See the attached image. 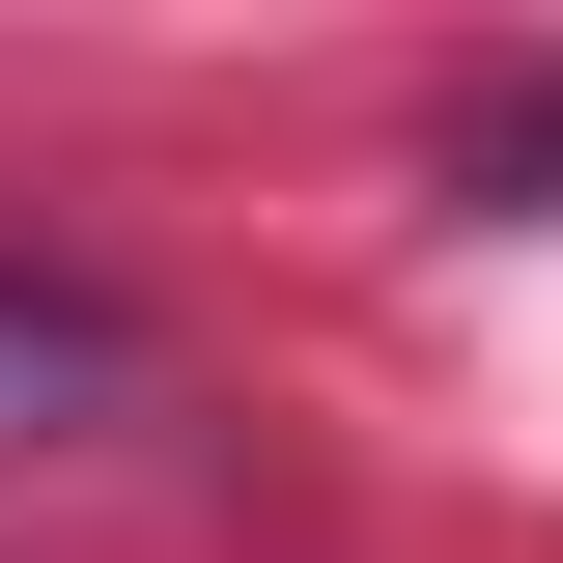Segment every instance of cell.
<instances>
[{"label": "cell", "instance_id": "cell-1", "mask_svg": "<svg viewBox=\"0 0 563 563\" xmlns=\"http://www.w3.org/2000/svg\"><path fill=\"white\" fill-rule=\"evenodd\" d=\"M85 422H141V310L0 254V451H85Z\"/></svg>", "mask_w": 563, "mask_h": 563}, {"label": "cell", "instance_id": "cell-2", "mask_svg": "<svg viewBox=\"0 0 563 563\" xmlns=\"http://www.w3.org/2000/svg\"><path fill=\"white\" fill-rule=\"evenodd\" d=\"M451 198H507V225L563 198V85H507V113H451Z\"/></svg>", "mask_w": 563, "mask_h": 563}]
</instances>
